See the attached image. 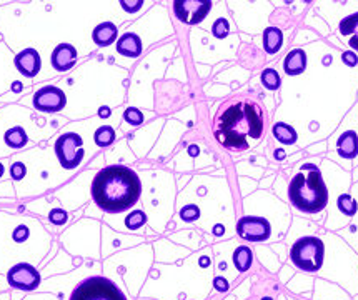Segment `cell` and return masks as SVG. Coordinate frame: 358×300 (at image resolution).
I'll list each match as a JSON object with an SVG mask.
<instances>
[{
  "instance_id": "277c9868",
  "label": "cell",
  "mask_w": 358,
  "mask_h": 300,
  "mask_svg": "<svg viewBox=\"0 0 358 300\" xmlns=\"http://www.w3.org/2000/svg\"><path fill=\"white\" fill-rule=\"evenodd\" d=\"M325 257V245L317 237H301L290 250V259L303 272H317L322 269Z\"/></svg>"
},
{
  "instance_id": "e575fe53",
  "label": "cell",
  "mask_w": 358,
  "mask_h": 300,
  "mask_svg": "<svg viewBox=\"0 0 358 300\" xmlns=\"http://www.w3.org/2000/svg\"><path fill=\"white\" fill-rule=\"evenodd\" d=\"M98 115L100 117H109L110 115V109L109 107H100L98 109Z\"/></svg>"
},
{
  "instance_id": "d4e9b609",
  "label": "cell",
  "mask_w": 358,
  "mask_h": 300,
  "mask_svg": "<svg viewBox=\"0 0 358 300\" xmlns=\"http://www.w3.org/2000/svg\"><path fill=\"white\" fill-rule=\"evenodd\" d=\"M145 222H147V215H145L142 210H133V212L125 219V225L130 230H137V229H140Z\"/></svg>"
},
{
  "instance_id": "cb8c5ba5",
  "label": "cell",
  "mask_w": 358,
  "mask_h": 300,
  "mask_svg": "<svg viewBox=\"0 0 358 300\" xmlns=\"http://www.w3.org/2000/svg\"><path fill=\"white\" fill-rule=\"evenodd\" d=\"M262 83H264V87H267L268 90H277V88L282 85V79L277 70L265 69L262 72Z\"/></svg>"
},
{
  "instance_id": "e0dca14e",
  "label": "cell",
  "mask_w": 358,
  "mask_h": 300,
  "mask_svg": "<svg viewBox=\"0 0 358 300\" xmlns=\"http://www.w3.org/2000/svg\"><path fill=\"white\" fill-rule=\"evenodd\" d=\"M340 33L348 37V45L358 52V12L340 22Z\"/></svg>"
},
{
  "instance_id": "484cf974",
  "label": "cell",
  "mask_w": 358,
  "mask_h": 300,
  "mask_svg": "<svg viewBox=\"0 0 358 300\" xmlns=\"http://www.w3.org/2000/svg\"><path fill=\"white\" fill-rule=\"evenodd\" d=\"M124 119L130 125H142L143 124V114L135 107H128L124 114Z\"/></svg>"
},
{
  "instance_id": "5b68a950",
  "label": "cell",
  "mask_w": 358,
  "mask_h": 300,
  "mask_svg": "<svg viewBox=\"0 0 358 300\" xmlns=\"http://www.w3.org/2000/svg\"><path fill=\"white\" fill-rule=\"evenodd\" d=\"M70 300H127V297L112 280L90 277L72 292Z\"/></svg>"
},
{
  "instance_id": "60d3db41",
  "label": "cell",
  "mask_w": 358,
  "mask_h": 300,
  "mask_svg": "<svg viewBox=\"0 0 358 300\" xmlns=\"http://www.w3.org/2000/svg\"><path fill=\"white\" fill-rule=\"evenodd\" d=\"M262 300H273V298H270V297H264V298H262Z\"/></svg>"
},
{
  "instance_id": "9a60e30c",
  "label": "cell",
  "mask_w": 358,
  "mask_h": 300,
  "mask_svg": "<svg viewBox=\"0 0 358 300\" xmlns=\"http://www.w3.org/2000/svg\"><path fill=\"white\" fill-rule=\"evenodd\" d=\"M337 152L343 159H355L358 155V135L353 130H346L337 140Z\"/></svg>"
},
{
  "instance_id": "83f0119b",
  "label": "cell",
  "mask_w": 358,
  "mask_h": 300,
  "mask_svg": "<svg viewBox=\"0 0 358 300\" xmlns=\"http://www.w3.org/2000/svg\"><path fill=\"white\" fill-rule=\"evenodd\" d=\"M180 217L185 222H195L200 217V210L197 205H187L180 210Z\"/></svg>"
},
{
  "instance_id": "2e32d148",
  "label": "cell",
  "mask_w": 358,
  "mask_h": 300,
  "mask_svg": "<svg viewBox=\"0 0 358 300\" xmlns=\"http://www.w3.org/2000/svg\"><path fill=\"white\" fill-rule=\"evenodd\" d=\"M117 33H119V30H117L115 24H112V22H102V24H98L93 29L92 38L98 47H107L115 42Z\"/></svg>"
},
{
  "instance_id": "5bb4252c",
  "label": "cell",
  "mask_w": 358,
  "mask_h": 300,
  "mask_svg": "<svg viewBox=\"0 0 358 300\" xmlns=\"http://www.w3.org/2000/svg\"><path fill=\"white\" fill-rule=\"evenodd\" d=\"M117 52L125 57H138L142 54V40L137 33H124L117 40Z\"/></svg>"
},
{
  "instance_id": "74e56055",
  "label": "cell",
  "mask_w": 358,
  "mask_h": 300,
  "mask_svg": "<svg viewBox=\"0 0 358 300\" xmlns=\"http://www.w3.org/2000/svg\"><path fill=\"white\" fill-rule=\"evenodd\" d=\"M275 154H277V155H275L277 159H285V152H283V150H277Z\"/></svg>"
},
{
  "instance_id": "836d02e7",
  "label": "cell",
  "mask_w": 358,
  "mask_h": 300,
  "mask_svg": "<svg viewBox=\"0 0 358 300\" xmlns=\"http://www.w3.org/2000/svg\"><path fill=\"white\" fill-rule=\"evenodd\" d=\"M214 287L217 288L218 292H225V290H228V282L223 279V277H215V279H214Z\"/></svg>"
},
{
  "instance_id": "30bf717a",
  "label": "cell",
  "mask_w": 358,
  "mask_h": 300,
  "mask_svg": "<svg viewBox=\"0 0 358 300\" xmlns=\"http://www.w3.org/2000/svg\"><path fill=\"white\" fill-rule=\"evenodd\" d=\"M67 104V97L62 88L59 87H42L33 95V105L40 112H60Z\"/></svg>"
},
{
  "instance_id": "8fae6325",
  "label": "cell",
  "mask_w": 358,
  "mask_h": 300,
  "mask_svg": "<svg viewBox=\"0 0 358 300\" xmlns=\"http://www.w3.org/2000/svg\"><path fill=\"white\" fill-rule=\"evenodd\" d=\"M40 65H42V60H40V55L35 48H24L22 52L17 54L15 57V67L19 69L20 74H24L25 77H35L40 70Z\"/></svg>"
},
{
  "instance_id": "7c38bea8",
  "label": "cell",
  "mask_w": 358,
  "mask_h": 300,
  "mask_svg": "<svg viewBox=\"0 0 358 300\" xmlns=\"http://www.w3.org/2000/svg\"><path fill=\"white\" fill-rule=\"evenodd\" d=\"M77 60V50L70 43H60L54 48L52 57H50V62H52L54 69L59 72H65L74 67Z\"/></svg>"
},
{
  "instance_id": "d590c367",
  "label": "cell",
  "mask_w": 358,
  "mask_h": 300,
  "mask_svg": "<svg viewBox=\"0 0 358 300\" xmlns=\"http://www.w3.org/2000/svg\"><path fill=\"white\" fill-rule=\"evenodd\" d=\"M12 90L14 92H20L22 90V83L20 82H14L12 83Z\"/></svg>"
},
{
  "instance_id": "8992f818",
  "label": "cell",
  "mask_w": 358,
  "mask_h": 300,
  "mask_svg": "<svg viewBox=\"0 0 358 300\" xmlns=\"http://www.w3.org/2000/svg\"><path fill=\"white\" fill-rule=\"evenodd\" d=\"M55 154L64 169H75L83 159V140L75 132L62 133L55 142Z\"/></svg>"
},
{
  "instance_id": "f1b7e54d",
  "label": "cell",
  "mask_w": 358,
  "mask_h": 300,
  "mask_svg": "<svg viewBox=\"0 0 358 300\" xmlns=\"http://www.w3.org/2000/svg\"><path fill=\"white\" fill-rule=\"evenodd\" d=\"M48 219L52 224L55 225H64L65 222H67V212L64 209H52L50 210V214H48Z\"/></svg>"
},
{
  "instance_id": "ba28073f",
  "label": "cell",
  "mask_w": 358,
  "mask_h": 300,
  "mask_svg": "<svg viewBox=\"0 0 358 300\" xmlns=\"http://www.w3.org/2000/svg\"><path fill=\"white\" fill-rule=\"evenodd\" d=\"M7 282L10 287L30 292L40 285V274L30 264H17L9 270Z\"/></svg>"
},
{
  "instance_id": "44dd1931",
  "label": "cell",
  "mask_w": 358,
  "mask_h": 300,
  "mask_svg": "<svg viewBox=\"0 0 358 300\" xmlns=\"http://www.w3.org/2000/svg\"><path fill=\"white\" fill-rule=\"evenodd\" d=\"M4 138H5V143L12 148H22L27 143V140H29L25 130L22 129V127H12V129H9L5 132Z\"/></svg>"
},
{
  "instance_id": "ac0fdd59",
  "label": "cell",
  "mask_w": 358,
  "mask_h": 300,
  "mask_svg": "<svg viewBox=\"0 0 358 300\" xmlns=\"http://www.w3.org/2000/svg\"><path fill=\"white\" fill-rule=\"evenodd\" d=\"M282 30L277 27H268L264 32V48L267 54H277L282 47Z\"/></svg>"
},
{
  "instance_id": "4dcf8cb0",
  "label": "cell",
  "mask_w": 358,
  "mask_h": 300,
  "mask_svg": "<svg viewBox=\"0 0 358 300\" xmlns=\"http://www.w3.org/2000/svg\"><path fill=\"white\" fill-rule=\"evenodd\" d=\"M29 233H30L29 227H27V225H19V227H17V229L14 230L12 238H14L17 243H22V242H25L27 238H29Z\"/></svg>"
},
{
  "instance_id": "d6986e66",
  "label": "cell",
  "mask_w": 358,
  "mask_h": 300,
  "mask_svg": "<svg viewBox=\"0 0 358 300\" xmlns=\"http://www.w3.org/2000/svg\"><path fill=\"white\" fill-rule=\"evenodd\" d=\"M273 135L278 142L285 143V145H292L296 142V132L293 127H290L288 124H283V122H278V124L273 125Z\"/></svg>"
},
{
  "instance_id": "9c48e42d",
  "label": "cell",
  "mask_w": 358,
  "mask_h": 300,
  "mask_svg": "<svg viewBox=\"0 0 358 300\" xmlns=\"http://www.w3.org/2000/svg\"><path fill=\"white\" fill-rule=\"evenodd\" d=\"M237 233L248 242H265L270 237L272 227L262 217H242L237 222Z\"/></svg>"
},
{
  "instance_id": "ab89813d",
  "label": "cell",
  "mask_w": 358,
  "mask_h": 300,
  "mask_svg": "<svg viewBox=\"0 0 358 300\" xmlns=\"http://www.w3.org/2000/svg\"><path fill=\"white\" fill-rule=\"evenodd\" d=\"M2 175H4V165L0 164V177H2Z\"/></svg>"
},
{
  "instance_id": "d6a6232c",
  "label": "cell",
  "mask_w": 358,
  "mask_h": 300,
  "mask_svg": "<svg viewBox=\"0 0 358 300\" xmlns=\"http://www.w3.org/2000/svg\"><path fill=\"white\" fill-rule=\"evenodd\" d=\"M342 60H343V64L350 65V67H353V65L358 64V57H356V55H355L353 52H343Z\"/></svg>"
},
{
  "instance_id": "3957f363",
  "label": "cell",
  "mask_w": 358,
  "mask_h": 300,
  "mask_svg": "<svg viewBox=\"0 0 358 300\" xmlns=\"http://www.w3.org/2000/svg\"><path fill=\"white\" fill-rule=\"evenodd\" d=\"M290 202L305 214H318L327 207L328 190L317 165L305 164L288 187Z\"/></svg>"
},
{
  "instance_id": "1f68e13d",
  "label": "cell",
  "mask_w": 358,
  "mask_h": 300,
  "mask_svg": "<svg viewBox=\"0 0 358 300\" xmlns=\"http://www.w3.org/2000/svg\"><path fill=\"white\" fill-rule=\"evenodd\" d=\"M120 5L127 10V12H137V10L143 5V2L142 0H138V2H125L124 0V2H120Z\"/></svg>"
},
{
  "instance_id": "7a4b0ae2",
  "label": "cell",
  "mask_w": 358,
  "mask_h": 300,
  "mask_svg": "<svg viewBox=\"0 0 358 300\" xmlns=\"http://www.w3.org/2000/svg\"><path fill=\"white\" fill-rule=\"evenodd\" d=\"M142 185L138 175L124 165L105 167L92 182V197L105 212L119 214L130 209L140 197Z\"/></svg>"
},
{
  "instance_id": "ffe728a7",
  "label": "cell",
  "mask_w": 358,
  "mask_h": 300,
  "mask_svg": "<svg viewBox=\"0 0 358 300\" xmlns=\"http://www.w3.org/2000/svg\"><path fill=\"white\" fill-rule=\"evenodd\" d=\"M251 262H253V254L248 247H237V250L233 252V264L237 267L238 272H247Z\"/></svg>"
},
{
  "instance_id": "f546056e",
  "label": "cell",
  "mask_w": 358,
  "mask_h": 300,
  "mask_svg": "<svg viewBox=\"0 0 358 300\" xmlns=\"http://www.w3.org/2000/svg\"><path fill=\"white\" fill-rule=\"evenodd\" d=\"M25 174H27V169L22 162H15L10 167V177H12L14 180H22L25 177Z\"/></svg>"
},
{
  "instance_id": "f35d334b",
  "label": "cell",
  "mask_w": 358,
  "mask_h": 300,
  "mask_svg": "<svg viewBox=\"0 0 358 300\" xmlns=\"http://www.w3.org/2000/svg\"><path fill=\"white\" fill-rule=\"evenodd\" d=\"M197 152H198L197 147H190V154H192V155H197Z\"/></svg>"
},
{
  "instance_id": "8d00e7d4",
  "label": "cell",
  "mask_w": 358,
  "mask_h": 300,
  "mask_svg": "<svg viewBox=\"0 0 358 300\" xmlns=\"http://www.w3.org/2000/svg\"><path fill=\"white\" fill-rule=\"evenodd\" d=\"M214 232H215V235H222V232H223V227H222V225H217Z\"/></svg>"
},
{
  "instance_id": "6da1fadb",
  "label": "cell",
  "mask_w": 358,
  "mask_h": 300,
  "mask_svg": "<svg viewBox=\"0 0 358 300\" xmlns=\"http://www.w3.org/2000/svg\"><path fill=\"white\" fill-rule=\"evenodd\" d=\"M265 132V112L248 97H233L218 107L214 119V135L223 147L235 152L250 148Z\"/></svg>"
},
{
  "instance_id": "7402d4cb",
  "label": "cell",
  "mask_w": 358,
  "mask_h": 300,
  "mask_svg": "<svg viewBox=\"0 0 358 300\" xmlns=\"http://www.w3.org/2000/svg\"><path fill=\"white\" fill-rule=\"evenodd\" d=\"M93 140L98 147H109L115 140V130L110 125L98 127L93 133Z\"/></svg>"
},
{
  "instance_id": "4316f807",
  "label": "cell",
  "mask_w": 358,
  "mask_h": 300,
  "mask_svg": "<svg viewBox=\"0 0 358 300\" xmlns=\"http://www.w3.org/2000/svg\"><path fill=\"white\" fill-rule=\"evenodd\" d=\"M228 30H230V25H228V22L225 19H218L215 20L214 27H212V32H214V35L217 38H223L228 35Z\"/></svg>"
},
{
  "instance_id": "52a82bcc",
  "label": "cell",
  "mask_w": 358,
  "mask_h": 300,
  "mask_svg": "<svg viewBox=\"0 0 358 300\" xmlns=\"http://www.w3.org/2000/svg\"><path fill=\"white\" fill-rule=\"evenodd\" d=\"M210 0H177V2H173V12H175L177 19L188 25L200 24L210 12Z\"/></svg>"
},
{
  "instance_id": "4fadbf2b",
  "label": "cell",
  "mask_w": 358,
  "mask_h": 300,
  "mask_svg": "<svg viewBox=\"0 0 358 300\" xmlns=\"http://www.w3.org/2000/svg\"><path fill=\"white\" fill-rule=\"evenodd\" d=\"M306 69V54L301 48L290 50L288 55L283 60V70L288 75H300Z\"/></svg>"
},
{
  "instance_id": "603a6c76",
  "label": "cell",
  "mask_w": 358,
  "mask_h": 300,
  "mask_svg": "<svg viewBox=\"0 0 358 300\" xmlns=\"http://www.w3.org/2000/svg\"><path fill=\"white\" fill-rule=\"evenodd\" d=\"M337 205H338L340 212H343L345 215H348V217H353L356 214V210H358L356 200L351 195H348V193H343V195H340L338 200H337Z\"/></svg>"
}]
</instances>
